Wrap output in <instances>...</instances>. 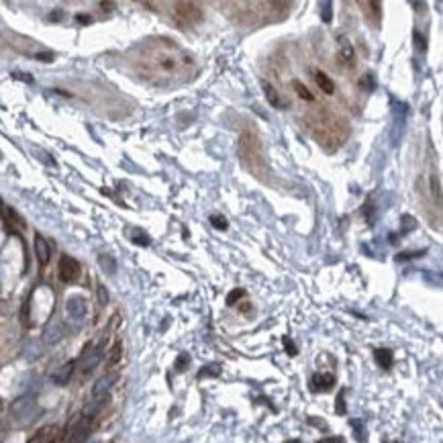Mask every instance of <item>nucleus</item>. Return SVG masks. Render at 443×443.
<instances>
[{
  "instance_id": "1",
  "label": "nucleus",
  "mask_w": 443,
  "mask_h": 443,
  "mask_svg": "<svg viewBox=\"0 0 443 443\" xmlns=\"http://www.w3.org/2000/svg\"><path fill=\"white\" fill-rule=\"evenodd\" d=\"M57 272H59V280H61V282L74 284V282L80 278L82 268H80L78 259H74L72 255H61V257H59V268H57Z\"/></svg>"
},
{
  "instance_id": "2",
  "label": "nucleus",
  "mask_w": 443,
  "mask_h": 443,
  "mask_svg": "<svg viewBox=\"0 0 443 443\" xmlns=\"http://www.w3.org/2000/svg\"><path fill=\"white\" fill-rule=\"evenodd\" d=\"M176 8H180V10H176V14H178V18L182 16V23L192 25V23H198V20L203 18V12L190 2H180V4H176Z\"/></svg>"
},
{
  "instance_id": "3",
  "label": "nucleus",
  "mask_w": 443,
  "mask_h": 443,
  "mask_svg": "<svg viewBox=\"0 0 443 443\" xmlns=\"http://www.w3.org/2000/svg\"><path fill=\"white\" fill-rule=\"evenodd\" d=\"M261 88H263V94H265V98H268V102L274 106V108H278V110H284V108H288L290 106V102L288 100H284L282 96H280V92L276 90V88L270 84V82H261Z\"/></svg>"
},
{
  "instance_id": "4",
  "label": "nucleus",
  "mask_w": 443,
  "mask_h": 443,
  "mask_svg": "<svg viewBox=\"0 0 443 443\" xmlns=\"http://www.w3.org/2000/svg\"><path fill=\"white\" fill-rule=\"evenodd\" d=\"M88 433H90V419L84 417V419H78L74 423V429H72V435H70V443H84Z\"/></svg>"
},
{
  "instance_id": "5",
  "label": "nucleus",
  "mask_w": 443,
  "mask_h": 443,
  "mask_svg": "<svg viewBox=\"0 0 443 443\" xmlns=\"http://www.w3.org/2000/svg\"><path fill=\"white\" fill-rule=\"evenodd\" d=\"M35 255H37L41 265H47V261L51 257V247H49L47 239L43 237L41 233H35Z\"/></svg>"
},
{
  "instance_id": "6",
  "label": "nucleus",
  "mask_w": 443,
  "mask_h": 443,
  "mask_svg": "<svg viewBox=\"0 0 443 443\" xmlns=\"http://www.w3.org/2000/svg\"><path fill=\"white\" fill-rule=\"evenodd\" d=\"M74 368H76V364L74 362H68L65 366H61L55 374H53V382L55 384H59V386H63V384H68L70 382V378H72V374H74Z\"/></svg>"
},
{
  "instance_id": "7",
  "label": "nucleus",
  "mask_w": 443,
  "mask_h": 443,
  "mask_svg": "<svg viewBox=\"0 0 443 443\" xmlns=\"http://www.w3.org/2000/svg\"><path fill=\"white\" fill-rule=\"evenodd\" d=\"M315 82H317V86L321 88V90H323L325 94H333V92H335V82L331 80L325 72L317 70V72H315Z\"/></svg>"
},
{
  "instance_id": "8",
  "label": "nucleus",
  "mask_w": 443,
  "mask_h": 443,
  "mask_svg": "<svg viewBox=\"0 0 443 443\" xmlns=\"http://www.w3.org/2000/svg\"><path fill=\"white\" fill-rule=\"evenodd\" d=\"M117 380V374H108V376H102V378L94 384V390H92V394L98 398V396H102V394H106V390L113 386V382Z\"/></svg>"
},
{
  "instance_id": "9",
  "label": "nucleus",
  "mask_w": 443,
  "mask_h": 443,
  "mask_svg": "<svg viewBox=\"0 0 443 443\" xmlns=\"http://www.w3.org/2000/svg\"><path fill=\"white\" fill-rule=\"evenodd\" d=\"M333 384H335V376L333 374H317L313 378V386L319 388V390H329Z\"/></svg>"
},
{
  "instance_id": "10",
  "label": "nucleus",
  "mask_w": 443,
  "mask_h": 443,
  "mask_svg": "<svg viewBox=\"0 0 443 443\" xmlns=\"http://www.w3.org/2000/svg\"><path fill=\"white\" fill-rule=\"evenodd\" d=\"M4 213H6V221H8V223H10L12 227H16V229H25V225H27V223H25V219L20 217L12 207H4Z\"/></svg>"
},
{
  "instance_id": "11",
  "label": "nucleus",
  "mask_w": 443,
  "mask_h": 443,
  "mask_svg": "<svg viewBox=\"0 0 443 443\" xmlns=\"http://www.w3.org/2000/svg\"><path fill=\"white\" fill-rule=\"evenodd\" d=\"M374 356H376V362H378L382 368L388 370L392 366V351L390 349H376Z\"/></svg>"
},
{
  "instance_id": "12",
  "label": "nucleus",
  "mask_w": 443,
  "mask_h": 443,
  "mask_svg": "<svg viewBox=\"0 0 443 443\" xmlns=\"http://www.w3.org/2000/svg\"><path fill=\"white\" fill-rule=\"evenodd\" d=\"M292 88H294V90H296V94H298V96H300L302 100H306V102H313V100H315L313 92H311V90H308V88H306V86H304L302 82L294 80V82H292Z\"/></svg>"
},
{
  "instance_id": "13",
  "label": "nucleus",
  "mask_w": 443,
  "mask_h": 443,
  "mask_svg": "<svg viewBox=\"0 0 443 443\" xmlns=\"http://www.w3.org/2000/svg\"><path fill=\"white\" fill-rule=\"evenodd\" d=\"M339 57L343 59V63H345V65H353V63H356V61H353V47L349 45L347 41H343V43H341Z\"/></svg>"
},
{
  "instance_id": "14",
  "label": "nucleus",
  "mask_w": 443,
  "mask_h": 443,
  "mask_svg": "<svg viewBox=\"0 0 443 443\" xmlns=\"http://www.w3.org/2000/svg\"><path fill=\"white\" fill-rule=\"evenodd\" d=\"M98 263H100V268H102L104 272H108V274H115V272H117V263H115V259L110 257V255H100V257H98Z\"/></svg>"
},
{
  "instance_id": "15",
  "label": "nucleus",
  "mask_w": 443,
  "mask_h": 443,
  "mask_svg": "<svg viewBox=\"0 0 443 443\" xmlns=\"http://www.w3.org/2000/svg\"><path fill=\"white\" fill-rule=\"evenodd\" d=\"M221 374V366L219 364H211L207 368H203L201 372H198V378H205V376H219Z\"/></svg>"
},
{
  "instance_id": "16",
  "label": "nucleus",
  "mask_w": 443,
  "mask_h": 443,
  "mask_svg": "<svg viewBox=\"0 0 443 443\" xmlns=\"http://www.w3.org/2000/svg\"><path fill=\"white\" fill-rule=\"evenodd\" d=\"M431 188H433V194H435V203H437V207H441V184H439V178H437V176H431Z\"/></svg>"
},
{
  "instance_id": "17",
  "label": "nucleus",
  "mask_w": 443,
  "mask_h": 443,
  "mask_svg": "<svg viewBox=\"0 0 443 443\" xmlns=\"http://www.w3.org/2000/svg\"><path fill=\"white\" fill-rule=\"evenodd\" d=\"M211 223H213V227L215 229H221V231H225L229 225H227V219L225 217H219V215H213L211 217Z\"/></svg>"
},
{
  "instance_id": "18",
  "label": "nucleus",
  "mask_w": 443,
  "mask_h": 443,
  "mask_svg": "<svg viewBox=\"0 0 443 443\" xmlns=\"http://www.w3.org/2000/svg\"><path fill=\"white\" fill-rule=\"evenodd\" d=\"M119 360H121V343H117L113 349H110V356H108V362H106V364H108V366H115Z\"/></svg>"
},
{
  "instance_id": "19",
  "label": "nucleus",
  "mask_w": 443,
  "mask_h": 443,
  "mask_svg": "<svg viewBox=\"0 0 443 443\" xmlns=\"http://www.w3.org/2000/svg\"><path fill=\"white\" fill-rule=\"evenodd\" d=\"M245 296V290H243V288H237V290H233V292H229V296H227V304L229 306H233L239 298H243Z\"/></svg>"
},
{
  "instance_id": "20",
  "label": "nucleus",
  "mask_w": 443,
  "mask_h": 443,
  "mask_svg": "<svg viewBox=\"0 0 443 443\" xmlns=\"http://www.w3.org/2000/svg\"><path fill=\"white\" fill-rule=\"evenodd\" d=\"M133 243H137V245H143V247H147L149 245V237L145 235V233H133Z\"/></svg>"
},
{
  "instance_id": "21",
  "label": "nucleus",
  "mask_w": 443,
  "mask_h": 443,
  "mask_svg": "<svg viewBox=\"0 0 443 443\" xmlns=\"http://www.w3.org/2000/svg\"><path fill=\"white\" fill-rule=\"evenodd\" d=\"M319 6L323 8V12H321L323 20H325V23H331V2H321Z\"/></svg>"
},
{
  "instance_id": "22",
  "label": "nucleus",
  "mask_w": 443,
  "mask_h": 443,
  "mask_svg": "<svg viewBox=\"0 0 443 443\" xmlns=\"http://www.w3.org/2000/svg\"><path fill=\"white\" fill-rule=\"evenodd\" d=\"M188 364H190V358L186 356V353H182V356L178 358V362H176V370H178V372H182V370H184V368H186Z\"/></svg>"
},
{
  "instance_id": "23",
  "label": "nucleus",
  "mask_w": 443,
  "mask_h": 443,
  "mask_svg": "<svg viewBox=\"0 0 443 443\" xmlns=\"http://www.w3.org/2000/svg\"><path fill=\"white\" fill-rule=\"evenodd\" d=\"M343 396H345V392L341 390L339 392V396H337V415H345V403H343Z\"/></svg>"
},
{
  "instance_id": "24",
  "label": "nucleus",
  "mask_w": 443,
  "mask_h": 443,
  "mask_svg": "<svg viewBox=\"0 0 443 443\" xmlns=\"http://www.w3.org/2000/svg\"><path fill=\"white\" fill-rule=\"evenodd\" d=\"M415 43L419 45V49H421V51H425V49H427V45H425V39H423V35H421V33H415Z\"/></svg>"
},
{
  "instance_id": "25",
  "label": "nucleus",
  "mask_w": 443,
  "mask_h": 443,
  "mask_svg": "<svg viewBox=\"0 0 443 443\" xmlns=\"http://www.w3.org/2000/svg\"><path fill=\"white\" fill-rule=\"evenodd\" d=\"M284 347L288 349V353H290V356H296V347H294V343L288 339V337H284Z\"/></svg>"
},
{
  "instance_id": "26",
  "label": "nucleus",
  "mask_w": 443,
  "mask_h": 443,
  "mask_svg": "<svg viewBox=\"0 0 443 443\" xmlns=\"http://www.w3.org/2000/svg\"><path fill=\"white\" fill-rule=\"evenodd\" d=\"M98 298H100L102 304L108 300V294H106V290H104V286H98Z\"/></svg>"
},
{
  "instance_id": "27",
  "label": "nucleus",
  "mask_w": 443,
  "mask_h": 443,
  "mask_svg": "<svg viewBox=\"0 0 443 443\" xmlns=\"http://www.w3.org/2000/svg\"><path fill=\"white\" fill-rule=\"evenodd\" d=\"M319 443H343L341 437H327V439H321Z\"/></svg>"
},
{
  "instance_id": "28",
  "label": "nucleus",
  "mask_w": 443,
  "mask_h": 443,
  "mask_svg": "<svg viewBox=\"0 0 443 443\" xmlns=\"http://www.w3.org/2000/svg\"><path fill=\"white\" fill-rule=\"evenodd\" d=\"M37 57H39V59H41V61H51V59H53V55H51V53H43V55H41V53H39V55H37Z\"/></svg>"
},
{
  "instance_id": "29",
  "label": "nucleus",
  "mask_w": 443,
  "mask_h": 443,
  "mask_svg": "<svg viewBox=\"0 0 443 443\" xmlns=\"http://www.w3.org/2000/svg\"><path fill=\"white\" fill-rule=\"evenodd\" d=\"M78 20H80V23H90V16H82V14H80Z\"/></svg>"
},
{
  "instance_id": "30",
  "label": "nucleus",
  "mask_w": 443,
  "mask_h": 443,
  "mask_svg": "<svg viewBox=\"0 0 443 443\" xmlns=\"http://www.w3.org/2000/svg\"><path fill=\"white\" fill-rule=\"evenodd\" d=\"M4 211V203H2V198H0V213Z\"/></svg>"
},
{
  "instance_id": "31",
  "label": "nucleus",
  "mask_w": 443,
  "mask_h": 443,
  "mask_svg": "<svg viewBox=\"0 0 443 443\" xmlns=\"http://www.w3.org/2000/svg\"><path fill=\"white\" fill-rule=\"evenodd\" d=\"M290 443H298V441H296V439H294V441H290Z\"/></svg>"
},
{
  "instance_id": "32",
  "label": "nucleus",
  "mask_w": 443,
  "mask_h": 443,
  "mask_svg": "<svg viewBox=\"0 0 443 443\" xmlns=\"http://www.w3.org/2000/svg\"><path fill=\"white\" fill-rule=\"evenodd\" d=\"M0 158H2V156H0Z\"/></svg>"
}]
</instances>
